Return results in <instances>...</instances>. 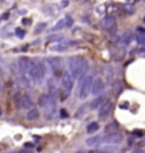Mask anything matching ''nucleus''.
<instances>
[{
    "mask_svg": "<svg viewBox=\"0 0 145 153\" xmlns=\"http://www.w3.org/2000/svg\"><path fill=\"white\" fill-rule=\"evenodd\" d=\"M68 68H70V75L72 79L81 78L84 74L88 71V61L83 57H70L68 58Z\"/></svg>",
    "mask_w": 145,
    "mask_h": 153,
    "instance_id": "1",
    "label": "nucleus"
},
{
    "mask_svg": "<svg viewBox=\"0 0 145 153\" xmlns=\"http://www.w3.org/2000/svg\"><path fill=\"white\" fill-rule=\"evenodd\" d=\"M34 62L27 57H22L19 60V78L24 85H28L31 81V72H33Z\"/></svg>",
    "mask_w": 145,
    "mask_h": 153,
    "instance_id": "2",
    "label": "nucleus"
},
{
    "mask_svg": "<svg viewBox=\"0 0 145 153\" xmlns=\"http://www.w3.org/2000/svg\"><path fill=\"white\" fill-rule=\"evenodd\" d=\"M39 106L43 109L46 118L51 119L56 114V98L51 97L50 94H43L39 98Z\"/></svg>",
    "mask_w": 145,
    "mask_h": 153,
    "instance_id": "3",
    "label": "nucleus"
},
{
    "mask_svg": "<svg viewBox=\"0 0 145 153\" xmlns=\"http://www.w3.org/2000/svg\"><path fill=\"white\" fill-rule=\"evenodd\" d=\"M93 79L94 75L93 74H84L80 78V85H78V98L84 101V99L88 98V95L91 94V85H93Z\"/></svg>",
    "mask_w": 145,
    "mask_h": 153,
    "instance_id": "4",
    "label": "nucleus"
},
{
    "mask_svg": "<svg viewBox=\"0 0 145 153\" xmlns=\"http://www.w3.org/2000/svg\"><path fill=\"white\" fill-rule=\"evenodd\" d=\"M72 87H74L72 76L70 75V72L63 71V74H61V101H64L71 94Z\"/></svg>",
    "mask_w": 145,
    "mask_h": 153,
    "instance_id": "5",
    "label": "nucleus"
},
{
    "mask_svg": "<svg viewBox=\"0 0 145 153\" xmlns=\"http://www.w3.org/2000/svg\"><path fill=\"white\" fill-rule=\"evenodd\" d=\"M46 78V65L43 61H39V62H36L33 67V72H31V81L34 84H37L40 85L41 82L44 81Z\"/></svg>",
    "mask_w": 145,
    "mask_h": 153,
    "instance_id": "6",
    "label": "nucleus"
},
{
    "mask_svg": "<svg viewBox=\"0 0 145 153\" xmlns=\"http://www.w3.org/2000/svg\"><path fill=\"white\" fill-rule=\"evenodd\" d=\"M47 62L51 65V70L56 75H61L64 71V60L60 57H49Z\"/></svg>",
    "mask_w": 145,
    "mask_h": 153,
    "instance_id": "7",
    "label": "nucleus"
},
{
    "mask_svg": "<svg viewBox=\"0 0 145 153\" xmlns=\"http://www.w3.org/2000/svg\"><path fill=\"white\" fill-rule=\"evenodd\" d=\"M123 133L111 132V133H107L104 136H101V145H117V143L123 142Z\"/></svg>",
    "mask_w": 145,
    "mask_h": 153,
    "instance_id": "8",
    "label": "nucleus"
},
{
    "mask_svg": "<svg viewBox=\"0 0 145 153\" xmlns=\"http://www.w3.org/2000/svg\"><path fill=\"white\" fill-rule=\"evenodd\" d=\"M16 102L19 109L28 111L30 108H33V102H31L30 97H27V95H20V99H19V95H16Z\"/></svg>",
    "mask_w": 145,
    "mask_h": 153,
    "instance_id": "9",
    "label": "nucleus"
},
{
    "mask_svg": "<svg viewBox=\"0 0 145 153\" xmlns=\"http://www.w3.org/2000/svg\"><path fill=\"white\" fill-rule=\"evenodd\" d=\"M112 108H114V105H112L111 101H105V102L98 108V118H100V119H105L107 116L111 114Z\"/></svg>",
    "mask_w": 145,
    "mask_h": 153,
    "instance_id": "10",
    "label": "nucleus"
},
{
    "mask_svg": "<svg viewBox=\"0 0 145 153\" xmlns=\"http://www.w3.org/2000/svg\"><path fill=\"white\" fill-rule=\"evenodd\" d=\"M104 91V81L101 78H95L93 79V85H91V94L93 95H100Z\"/></svg>",
    "mask_w": 145,
    "mask_h": 153,
    "instance_id": "11",
    "label": "nucleus"
},
{
    "mask_svg": "<svg viewBox=\"0 0 145 153\" xmlns=\"http://www.w3.org/2000/svg\"><path fill=\"white\" fill-rule=\"evenodd\" d=\"M102 27L105 28V30H108L110 33H114L115 31V19L112 16H107L104 20H102Z\"/></svg>",
    "mask_w": 145,
    "mask_h": 153,
    "instance_id": "12",
    "label": "nucleus"
},
{
    "mask_svg": "<svg viewBox=\"0 0 145 153\" xmlns=\"http://www.w3.org/2000/svg\"><path fill=\"white\" fill-rule=\"evenodd\" d=\"M134 38L137 40V43L140 44V45H144V44H145V30H144V28H142V27H137Z\"/></svg>",
    "mask_w": 145,
    "mask_h": 153,
    "instance_id": "13",
    "label": "nucleus"
},
{
    "mask_svg": "<svg viewBox=\"0 0 145 153\" xmlns=\"http://www.w3.org/2000/svg\"><path fill=\"white\" fill-rule=\"evenodd\" d=\"M131 41H132V33L131 31L124 33L121 37L118 38V44H121V45H128Z\"/></svg>",
    "mask_w": 145,
    "mask_h": 153,
    "instance_id": "14",
    "label": "nucleus"
},
{
    "mask_svg": "<svg viewBox=\"0 0 145 153\" xmlns=\"http://www.w3.org/2000/svg\"><path fill=\"white\" fill-rule=\"evenodd\" d=\"M40 118V111L37 108H30L27 112V119L28 120H37Z\"/></svg>",
    "mask_w": 145,
    "mask_h": 153,
    "instance_id": "15",
    "label": "nucleus"
},
{
    "mask_svg": "<svg viewBox=\"0 0 145 153\" xmlns=\"http://www.w3.org/2000/svg\"><path fill=\"white\" fill-rule=\"evenodd\" d=\"M117 150H118L117 145H101L100 146V152L111 153V152H117Z\"/></svg>",
    "mask_w": 145,
    "mask_h": 153,
    "instance_id": "16",
    "label": "nucleus"
},
{
    "mask_svg": "<svg viewBox=\"0 0 145 153\" xmlns=\"http://www.w3.org/2000/svg\"><path fill=\"white\" fill-rule=\"evenodd\" d=\"M105 101H107L105 97H100V98H95L94 101L91 102V108H93V109H98V108H100V106L104 104Z\"/></svg>",
    "mask_w": 145,
    "mask_h": 153,
    "instance_id": "17",
    "label": "nucleus"
},
{
    "mask_svg": "<svg viewBox=\"0 0 145 153\" xmlns=\"http://www.w3.org/2000/svg\"><path fill=\"white\" fill-rule=\"evenodd\" d=\"M85 143H87L88 146H101V136L90 137V139H87Z\"/></svg>",
    "mask_w": 145,
    "mask_h": 153,
    "instance_id": "18",
    "label": "nucleus"
},
{
    "mask_svg": "<svg viewBox=\"0 0 145 153\" xmlns=\"http://www.w3.org/2000/svg\"><path fill=\"white\" fill-rule=\"evenodd\" d=\"M98 129H100V123H98V122H91V123L87 126V133H95Z\"/></svg>",
    "mask_w": 145,
    "mask_h": 153,
    "instance_id": "19",
    "label": "nucleus"
},
{
    "mask_svg": "<svg viewBox=\"0 0 145 153\" xmlns=\"http://www.w3.org/2000/svg\"><path fill=\"white\" fill-rule=\"evenodd\" d=\"M63 36L61 34H53V36H49L47 37V41H50V43H60L63 41Z\"/></svg>",
    "mask_w": 145,
    "mask_h": 153,
    "instance_id": "20",
    "label": "nucleus"
},
{
    "mask_svg": "<svg viewBox=\"0 0 145 153\" xmlns=\"http://www.w3.org/2000/svg\"><path fill=\"white\" fill-rule=\"evenodd\" d=\"M67 44L64 43V44H56V45H51L50 47V50L51 51H66L67 50Z\"/></svg>",
    "mask_w": 145,
    "mask_h": 153,
    "instance_id": "21",
    "label": "nucleus"
},
{
    "mask_svg": "<svg viewBox=\"0 0 145 153\" xmlns=\"http://www.w3.org/2000/svg\"><path fill=\"white\" fill-rule=\"evenodd\" d=\"M66 27V19H61V20H58L57 24L53 27V31H58V30H61V28Z\"/></svg>",
    "mask_w": 145,
    "mask_h": 153,
    "instance_id": "22",
    "label": "nucleus"
},
{
    "mask_svg": "<svg viewBox=\"0 0 145 153\" xmlns=\"http://www.w3.org/2000/svg\"><path fill=\"white\" fill-rule=\"evenodd\" d=\"M46 27H47V23H39V24L36 26V28H34V33H36V34H40Z\"/></svg>",
    "mask_w": 145,
    "mask_h": 153,
    "instance_id": "23",
    "label": "nucleus"
},
{
    "mask_svg": "<svg viewBox=\"0 0 145 153\" xmlns=\"http://www.w3.org/2000/svg\"><path fill=\"white\" fill-rule=\"evenodd\" d=\"M16 36L19 38H23L24 36H26V31H24L23 28H16Z\"/></svg>",
    "mask_w": 145,
    "mask_h": 153,
    "instance_id": "24",
    "label": "nucleus"
},
{
    "mask_svg": "<svg viewBox=\"0 0 145 153\" xmlns=\"http://www.w3.org/2000/svg\"><path fill=\"white\" fill-rule=\"evenodd\" d=\"M10 17V11H4L1 16H0V22H4V20H7Z\"/></svg>",
    "mask_w": 145,
    "mask_h": 153,
    "instance_id": "25",
    "label": "nucleus"
},
{
    "mask_svg": "<svg viewBox=\"0 0 145 153\" xmlns=\"http://www.w3.org/2000/svg\"><path fill=\"white\" fill-rule=\"evenodd\" d=\"M132 133H134L135 136H138V137H141L142 136V135H144V131H142V129H135L134 132H132Z\"/></svg>",
    "mask_w": 145,
    "mask_h": 153,
    "instance_id": "26",
    "label": "nucleus"
},
{
    "mask_svg": "<svg viewBox=\"0 0 145 153\" xmlns=\"http://www.w3.org/2000/svg\"><path fill=\"white\" fill-rule=\"evenodd\" d=\"M70 26H72V20L71 17H66V27H70Z\"/></svg>",
    "mask_w": 145,
    "mask_h": 153,
    "instance_id": "27",
    "label": "nucleus"
},
{
    "mask_svg": "<svg viewBox=\"0 0 145 153\" xmlns=\"http://www.w3.org/2000/svg\"><path fill=\"white\" fill-rule=\"evenodd\" d=\"M60 111H61V112H60V116H61V118H67L68 116L67 109H60Z\"/></svg>",
    "mask_w": 145,
    "mask_h": 153,
    "instance_id": "28",
    "label": "nucleus"
},
{
    "mask_svg": "<svg viewBox=\"0 0 145 153\" xmlns=\"http://www.w3.org/2000/svg\"><path fill=\"white\" fill-rule=\"evenodd\" d=\"M124 10L127 11V13H134V10H132V7H131V6H125V7H124Z\"/></svg>",
    "mask_w": 145,
    "mask_h": 153,
    "instance_id": "29",
    "label": "nucleus"
},
{
    "mask_svg": "<svg viewBox=\"0 0 145 153\" xmlns=\"http://www.w3.org/2000/svg\"><path fill=\"white\" fill-rule=\"evenodd\" d=\"M24 145H26V149H28V148H33V143H30V142L24 143Z\"/></svg>",
    "mask_w": 145,
    "mask_h": 153,
    "instance_id": "30",
    "label": "nucleus"
},
{
    "mask_svg": "<svg viewBox=\"0 0 145 153\" xmlns=\"http://www.w3.org/2000/svg\"><path fill=\"white\" fill-rule=\"evenodd\" d=\"M17 153H31V150H28V149H24V150H20V152Z\"/></svg>",
    "mask_w": 145,
    "mask_h": 153,
    "instance_id": "31",
    "label": "nucleus"
},
{
    "mask_svg": "<svg viewBox=\"0 0 145 153\" xmlns=\"http://www.w3.org/2000/svg\"><path fill=\"white\" fill-rule=\"evenodd\" d=\"M67 4H68V0H64V1L61 3V7H66Z\"/></svg>",
    "mask_w": 145,
    "mask_h": 153,
    "instance_id": "32",
    "label": "nucleus"
},
{
    "mask_svg": "<svg viewBox=\"0 0 145 153\" xmlns=\"http://www.w3.org/2000/svg\"><path fill=\"white\" fill-rule=\"evenodd\" d=\"M132 142H134V139L131 137V139H128V145H132Z\"/></svg>",
    "mask_w": 145,
    "mask_h": 153,
    "instance_id": "33",
    "label": "nucleus"
},
{
    "mask_svg": "<svg viewBox=\"0 0 145 153\" xmlns=\"http://www.w3.org/2000/svg\"><path fill=\"white\" fill-rule=\"evenodd\" d=\"M134 153H144L142 150H137V152H134Z\"/></svg>",
    "mask_w": 145,
    "mask_h": 153,
    "instance_id": "34",
    "label": "nucleus"
},
{
    "mask_svg": "<svg viewBox=\"0 0 145 153\" xmlns=\"http://www.w3.org/2000/svg\"><path fill=\"white\" fill-rule=\"evenodd\" d=\"M77 153H84V152H77Z\"/></svg>",
    "mask_w": 145,
    "mask_h": 153,
    "instance_id": "35",
    "label": "nucleus"
},
{
    "mask_svg": "<svg viewBox=\"0 0 145 153\" xmlns=\"http://www.w3.org/2000/svg\"><path fill=\"white\" fill-rule=\"evenodd\" d=\"M0 115H1V109H0Z\"/></svg>",
    "mask_w": 145,
    "mask_h": 153,
    "instance_id": "36",
    "label": "nucleus"
},
{
    "mask_svg": "<svg viewBox=\"0 0 145 153\" xmlns=\"http://www.w3.org/2000/svg\"><path fill=\"white\" fill-rule=\"evenodd\" d=\"M11 153H14V152H11ZM16 153H17V152H16Z\"/></svg>",
    "mask_w": 145,
    "mask_h": 153,
    "instance_id": "37",
    "label": "nucleus"
}]
</instances>
